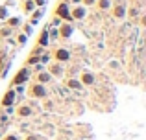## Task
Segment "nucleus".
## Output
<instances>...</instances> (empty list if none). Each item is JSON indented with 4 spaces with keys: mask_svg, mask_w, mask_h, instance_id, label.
I'll list each match as a JSON object with an SVG mask.
<instances>
[{
    "mask_svg": "<svg viewBox=\"0 0 146 140\" xmlns=\"http://www.w3.org/2000/svg\"><path fill=\"white\" fill-rule=\"evenodd\" d=\"M35 2H33V0H26L24 2V11L26 13H33V11H35Z\"/></svg>",
    "mask_w": 146,
    "mask_h": 140,
    "instance_id": "nucleus-14",
    "label": "nucleus"
},
{
    "mask_svg": "<svg viewBox=\"0 0 146 140\" xmlns=\"http://www.w3.org/2000/svg\"><path fill=\"white\" fill-rule=\"evenodd\" d=\"M35 2V6H39V7H43L44 4H46V0H33Z\"/></svg>",
    "mask_w": 146,
    "mask_h": 140,
    "instance_id": "nucleus-23",
    "label": "nucleus"
},
{
    "mask_svg": "<svg viewBox=\"0 0 146 140\" xmlns=\"http://www.w3.org/2000/svg\"><path fill=\"white\" fill-rule=\"evenodd\" d=\"M56 15L59 18H65V20H72V18H70V7H68L67 2L59 4V6L56 7Z\"/></svg>",
    "mask_w": 146,
    "mask_h": 140,
    "instance_id": "nucleus-2",
    "label": "nucleus"
},
{
    "mask_svg": "<svg viewBox=\"0 0 146 140\" xmlns=\"http://www.w3.org/2000/svg\"><path fill=\"white\" fill-rule=\"evenodd\" d=\"M11 35V28H2L0 30V37L2 39H6V37H9Z\"/></svg>",
    "mask_w": 146,
    "mask_h": 140,
    "instance_id": "nucleus-18",
    "label": "nucleus"
},
{
    "mask_svg": "<svg viewBox=\"0 0 146 140\" xmlns=\"http://www.w3.org/2000/svg\"><path fill=\"white\" fill-rule=\"evenodd\" d=\"M39 63V55H32V57L26 61V65H37Z\"/></svg>",
    "mask_w": 146,
    "mask_h": 140,
    "instance_id": "nucleus-20",
    "label": "nucleus"
},
{
    "mask_svg": "<svg viewBox=\"0 0 146 140\" xmlns=\"http://www.w3.org/2000/svg\"><path fill=\"white\" fill-rule=\"evenodd\" d=\"M28 79H30V68H28V66H24V68L19 70L17 76L13 78V85H24Z\"/></svg>",
    "mask_w": 146,
    "mask_h": 140,
    "instance_id": "nucleus-1",
    "label": "nucleus"
},
{
    "mask_svg": "<svg viewBox=\"0 0 146 140\" xmlns=\"http://www.w3.org/2000/svg\"><path fill=\"white\" fill-rule=\"evenodd\" d=\"M24 32L30 35V33H32V26H24Z\"/></svg>",
    "mask_w": 146,
    "mask_h": 140,
    "instance_id": "nucleus-26",
    "label": "nucleus"
},
{
    "mask_svg": "<svg viewBox=\"0 0 146 140\" xmlns=\"http://www.w3.org/2000/svg\"><path fill=\"white\" fill-rule=\"evenodd\" d=\"M111 6H113L111 0H98V7H100V9H109Z\"/></svg>",
    "mask_w": 146,
    "mask_h": 140,
    "instance_id": "nucleus-15",
    "label": "nucleus"
},
{
    "mask_svg": "<svg viewBox=\"0 0 146 140\" xmlns=\"http://www.w3.org/2000/svg\"><path fill=\"white\" fill-rule=\"evenodd\" d=\"M41 15H43V9H37L35 13H33V20H32V24H37V20L41 18Z\"/></svg>",
    "mask_w": 146,
    "mask_h": 140,
    "instance_id": "nucleus-19",
    "label": "nucleus"
},
{
    "mask_svg": "<svg viewBox=\"0 0 146 140\" xmlns=\"http://www.w3.org/2000/svg\"><path fill=\"white\" fill-rule=\"evenodd\" d=\"M57 33H59L63 39H68V37H72V33H74V26L72 24H61L59 30H57Z\"/></svg>",
    "mask_w": 146,
    "mask_h": 140,
    "instance_id": "nucleus-8",
    "label": "nucleus"
},
{
    "mask_svg": "<svg viewBox=\"0 0 146 140\" xmlns=\"http://www.w3.org/2000/svg\"><path fill=\"white\" fill-rule=\"evenodd\" d=\"M67 85H68V89H72V90H82L83 89V85L80 83V79H76V78H70L67 81Z\"/></svg>",
    "mask_w": 146,
    "mask_h": 140,
    "instance_id": "nucleus-11",
    "label": "nucleus"
},
{
    "mask_svg": "<svg viewBox=\"0 0 146 140\" xmlns=\"http://www.w3.org/2000/svg\"><path fill=\"white\" fill-rule=\"evenodd\" d=\"M48 72H50V76H63V66L61 65H52Z\"/></svg>",
    "mask_w": 146,
    "mask_h": 140,
    "instance_id": "nucleus-13",
    "label": "nucleus"
},
{
    "mask_svg": "<svg viewBox=\"0 0 146 140\" xmlns=\"http://www.w3.org/2000/svg\"><path fill=\"white\" fill-rule=\"evenodd\" d=\"M15 100H17V92H15L13 89H9L6 92V96L2 98V105H4V107H13Z\"/></svg>",
    "mask_w": 146,
    "mask_h": 140,
    "instance_id": "nucleus-5",
    "label": "nucleus"
},
{
    "mask_svg": "<svg viewBox=\"0 0 146 140\" xmlns=\"http://www.w3.org/2000/svg\"><path fill=\"white\" fill-rule=\"evenodd\" d=\"M54 57H56L59 63H67L68 59H70V52H68L67 48H57L56 54H54Z\"/></svg>",
    "mask_w": 146,
    "mask_h": 140,
    "instance_id": "nucleus-6",
    "label": "nucleus"
},
{
    "mask_svg": "<svg viewBox=\"0 0 146 140\" xmlns=\"http://www.w3.org/2000/svg\"><path fill=\"white\" fill-rule=\"evenodd\" d=\"M26 39H28V37H26V33L19 35V43H21V44H24V43H26Z\"/></svg>",
    "mask_w": 146,
    "mask_h": 140,
    "instance_id": "nucleus-22",
    "label": "nucleus"
},
{
    "mask_svg": "<svg viewBox=\"0 0 146 140\" xmlns=\"http://www.w3.org/2000/svg\"><path fill=\"white\" fill-rule=\"evenodd\" d=\"M83 2H85V6H93V4L96 2V0H83Z\"/></svg>",
    "mask_w": 146,
    "mask_h": 140,
    "instance_id": "nucleus-25",
    "label": "nucleus"
},
{
    "mask_svg": "<svg viewBox=\"0 0 146 140\" xmlns=\"http://www.w3.org/2000/svg\"><path fill=\"white\" fill-rule=\"evenodd\" d=\"M129 15H131V17H135V15H137V9H135V7H133V9H129Z\"/></svg>",
    "mask_w": 146,
    "mask_h": 140,
    "instance_id": "nucleus-27",
    "label": "nucleus"
},
{
    "mask_svg": "<svg viewBox=\"0 0 146 140\" xmlns=\"http://www.w3.org/2000/svg\"><path fill=\"white\" fill-rule=\"evenodd\" d=\"M52 81V76H50V72H44L41 70L39 74H37V83H41V85H46V83Z\"/></svg>",
    "mask_w": 146,
    "mask_h": 140,
    "instance_id": "nucleus-9",
    "label": "nucleus"
},
{
    "mask_svg": "<svg viewBox=\"0 0 146 140\" xmlns=\"http://www.w3.org/2000/svg\"><path fill=\"white\" fill-rule=\"evenodd\" d=\"M6 17H7V7L0 6V18H6Z\"/></svg>",
    "mask_w": 146,
    "mask_h": 140,
    "instance_id": "nucleus-21",
    "label": "nucleus"
},
{
    "mask_svg": "<svg viewBox=\"0 0 146 140\" xmlns=\"http://www.w3.org/2000/svg\"><path fill=\"white\" fill-rule=\"evenodd\" d=\"M87 17V7L85 6H78L70 11V18L72 20H82V18Z\"/></svg>",
    "mask_w": 146,
    "mask_h": 140,
    "instance_id": "nucleus-4",
    "label": "nucleus"
},
{
    "mask_svg": "<svg viewBox=\"0 0 146 140\" xmlns=\"http://www.w3.org/2000/svg\"><path fill=\"white\" fill-rule=\"evenodd\" d=\"M72 2H74V4H78V2H80V0H72Z\"/></svg>",
    "mask_w": 146,
    "mask_h": 140,
    "instance_id": "nucleus-29",
    "label": "nucleus"
},
{
    "mask_svg": "<svg viewBox=\"0 0 146 140\" xmlns=\"http://www.w3.org/2000/svg\"><path fill=\"white\" fill-rule=\"evenodd\" d=\"M7 24H9L11 28H17V26H21V18H19V17H13V18H9V20H7Z\"/></svg>",
    "mask_w": 146,
    "mask_h": 140,
    "instance_id": "nucleus-17",
    "label": "nucleus"
},
{
    "mask_svg": "<svg viewBox=\"0 0 146 140\" xmlns=\"http://www.w3.org/2000/svg\"><path fill=\"white\" fill-rule=\"evenodd\" d=\"M4 140H19V137H17V135H6Z\"/></svg>",
    "mask_w": 146,
    "mask_h": 140,
    "instance_id": "nucleus-24",
    "label": "nucleus"
},
{
    "mask_svg": "<svg viewBox=\"0 0 146 140\" xmlns=\"http://www.w3.org/2000/svg\"><path fill=\"white\" fill-rule=\"evenodd\" d=\"M26 140H39V137H35V135H32V137H28Z\"/></svg>",
    "mask_w": 146,
    "mask_h": 140,
    "instance_id": "nucleus-28",
    "label": "nucleus"
},
{
    "mask_svg": "<svg viewBox=\"0 0 146 140\" xmlns=\"http://www.w3.org/2000/svg\"><path fill=\"white\" fill-rule=\"evenodd\" d=\"M30 94H32L33 98H46L48 90L44 85H41V83H35V85L32 87V90H30Z\"/></svg>",
    "mask_w": 146,
    "mask_h": 140,
    "instance_id": "nucleus-3",
    "label": "nucleus"
},
{
    "mask_svg": "<svg viewBox=\"0 0 146 140\" xmlns=\"http://www.w3.org/2000/svg\"><path fill=\"white\" fill-rule=\"evenodd\" d=\"M39 44H41V46H46V44H48V32H43V33H41Z\"/></svg>",
    "mask_w": 146,
    "mask_h": 140,
    "instance_id": "nucleus-16",
    "label": "nucleus"
},
{
    "mask_svg": "<svg viewBox=\"0 0 146 140\" xmlns=\"http://www.w3.org/2000/svg\"><path fill=\"white\" fill-rule=\"evenodd\" d=\"M32 107L30 105H22V107H19V111H17V114L21 116V118H28V116H32Z\"/></svg>",
    "mask_w": 146,
    "mask_h": 140,
    "instance_id": "nucleus-10",
    "label": "nucleus"
},
{
    "mask_svg": "<svg viewBox=\"0 0 146 140\" xmlns=\"http://www.w3.org/2000/svg\"><path fill=\"white\" fill-rule=\"evenodd\" d=\"M115 17L117 18H124L126 17V6H122V4H118V6H115Z\"/></svg>",
    "mask_w": 146,
    "mask_h": 140,
    "instance_id": "nucleus-12",
    "label": "nucleus"
},
{
    "mask_svg": "<svg viewBox=\"0 0 146 140\" xmlns=\"http://www.w3.org/2000/svg\"><path fill=\"white\" fill-rule=\"evenodd\" d=\"M80 83H82L83 87L85 85H94V74L93 72H89V70H85V72H82V76H80Z\"/></svg>",
    "mask_w": 146,
    "mask_h": 140,
    "instance_id": "nucleus-7",
    "label": "nucleus"
}]
</instances>
